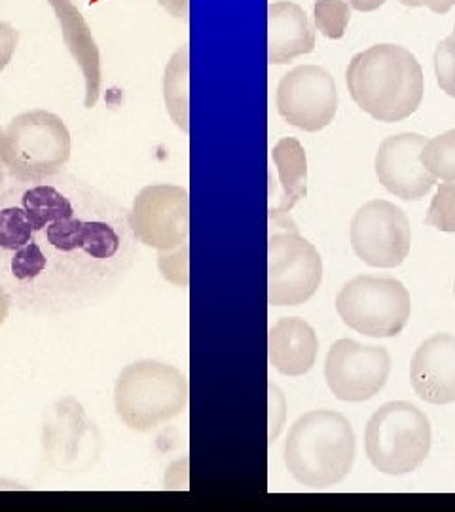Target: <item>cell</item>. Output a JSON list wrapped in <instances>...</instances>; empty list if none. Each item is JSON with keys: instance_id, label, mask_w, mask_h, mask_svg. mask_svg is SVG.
<instances>
[{"instance_id": "cell-22", "label": "cell", "mask_w": 455, "mask_h": 512, "mask_svg": "<svg viewBox=\"0 0 455 512\" xmlns=\"http://www.w3.org/2000/svg\"><path fill=\"white\" fill-rule=\"evenodd\" d=\"M315 27L323 37L340 40L346 35L351 19V10L347 0H315L313 4Z\"/></svg>"}, {"instance_id": "cell-9", "label": "cell", "mask_w": 455, "mask_h": 512, "mask_svg": "<svg viewBox=\"0 0 455 512\" xmlns=\"http://www.w3.org/2000/svg\"><path fill=\"white\" fill-rule=\"evenodd\" d=\"M351 247L370 268H397L412 245L410 220L401 207L387 200H372L351 219Z\"/></svg>"}, {"instance_id": "cell-15", "label": "cell", "mask_w": 455, "mask_h": 512, "mask_svg": "<svg viewBox=\"0 0 455 512\" xmlns=\"http://www.w3.org/2000/svg\"><path fill=\"white\" fill-rule=\"evenodd\" d=\"M410 382L425 403H455V336L440 332L421 342L410 363Z\"/></svg>"}, {"instance_id": "cell-26", "label": "cell", "mask_w": 455, "mask_h": 512, "mask_svg": "<svg viewBox=\"0 0 455 512\" xmlns=\"http://www.w3.org/2000/svg\"><path fill=\"white\" fill-rule=\"evenodd\" d=\"M18 38V31L10 23L0 21V73L10 65L18 48Z\"/></svg>"}, {"instance_id": "cell-24", "label": "cell", "mask_w": 455, "mask_h": 512, "mask_svg": "<svg viewBox=\"0 0 455 512\" xmlns=\"http://www.w3.org/2000/svg\"><path fill=\"white\" fill-rule=\"evenodd\" d=\"M435 74L438 88L455 99V38L440 40L435 50Z\"/></svg>"}, {"instance_id": "cell-3", "label": "cell", "mask_w": 455, "mask_h": 512, "mask_svg": "<svg viewBox=\"0 0 455 512\" xmlns=\"http://www.w3.org/2000/svg\"><path fill=\"white\" fill-rule=\"evenodd\" d=\"M355 461V433L344 414L313 410L294 421L285 444V465L308 488L340 484Z\"/></svg>"}, {"instance_id": "cell-2", "label": "cell", "mask_w": 455, "mask_h": 512, "mask_svg": "<svg viewBox=\"0 0 455 512\" xmlns=\"http://www.w3.org/2000/svg\"><path fill=\"white\" fill-rule=\"evenodd\" d=\"M346 84L355 105L385 124L410 118L425 90L416 55L399 44H376L353 55Z\"/></svg>"}, {"instance_id": "cell-31", "label": "cell", "mask_w": 455, "mask_h": 512, "mask_svg": "<svg viewBox=\"0 0 455 512\" xmlns=\"http://www.w3.org/2000/svg\"><path fill=\"white\" fill-rule=\"evenodd\" d=\"M2 135H4V131L0 129V184L6 183V177H8V169L2 160Z\"/></svg>"}, {"instance_id": "cell-13", "label": "cell", "mask_w": 455, "mask_h": 512, "mask_svg": "<svg viewBox=\"0 0 455 512\" xmlns=\"http://www.w3.org/2000/svg\"><path fill=\"white\" fill-rule=\"evenodd\" d=\"M42 446L55 469H88L99 458L101 437L82 404L65 397L55 404L42 429Z\"/></svg>"}, {"instance_id": "cell-16", "label": "cell", "mask_w": 455, "mask_h": 512, "mask_svg": "<svg viewBox=\"0 0 455 512\" xmlns=\"http://www.w3.org/2000/svg\"><path fill=\"white\" fill-rule=\"evenodd\" d=\"M48 4L54 8L55 19L59 21L63 40L84 74V80H86L84 105L86 109H93L99 99L103 78H101V54L95 38L91 35L90 25L71 0H48Z\"/></svg>"}, {"instance_id": "cell-6", "label": "cell", "mask_w": 455, "mask_h": 512, "mask_svg": "<svg viewBox=\"0 0 455 512\" xmlns=\"http://www.w3.org/2000/svg\"><path fill=\"white\" fill-rule=\"evenodd\" d=\"M364 452L372 467L383 475L414 473L431 452L429 418L416 404H383L366 425Z\"/></svg>"}, {"instance_id": "cell-21", "label": "cell", "mask_w": 455, "mask_h": 512, "mask_svg": "<svg viewBox=\"0 0 455 512\" xmlns=\"http://www.w3.org/2000/svg\"><path fill=\"white\" fill-rule=\"evenodd\" d=\"M419 160L435 179L455 183V129L427 141Z\"/></svg>"}, {"instance_id": "cell-19", "label": "cell", "mask_w": 455, "mask_h": 512, "mask_svg": "<svg viewBox=\"0 0 455 512\" xmlns=\"http://www.w3.org/2000/svg\"><path fill=\"white\" fill-rule=\"evenodd\" d=\"M272 160L279 171V183L283 188L281 202L270 209V217L281 222L294 209V205L302 202L308 194V160L306 150L294 137H283L272 148Z\"/></svg>"}, {"instance_id": "cell-10", "label": "cell", "mask_w": 455, "mask_h": 512, "mask_svg": "<svg viewBox=\"0 0 455 512\" xmlns=\"http://www.w3.org/2000/svg\"><path fill=\"white\" fill-rule=\"evenodd\" d=\"M133 232L146 247L171 251L188 243L190 196L175 184H152L143 188L131 207Z\"/></svg>"}, {"instance_id": "cell-14", "label": "cell", "mask_w": 455, "mask_h": 512, "mask_svg": "<svg viewBox=\"0 0 455 512\" xmlns=\"http://www.w3.org/2000/svg\"><path fill=\"white\" fill-rule=\"evenodd\" d=\"M427 139L419 133H399L383 141L376 152V177L387 192L404 202L423 200L437 179L421 164L419 156Z\"/></svg>"}, {"instance_id": "cell-23", "label": "cell", "mask_w": 455, "mask_h": 512, "mask_svg": "<svg viewBox=\"0 0 455 512\" xmlns=\"http://www.w3.org/2000/svg\"><path fill=\"white\" fill-rule=\"evenodd\" d=\"M425 224L440 232L455 234V183L438 184L437 194L425 217Z\"/></svg>"}, {"instance_id": "cell-33", "label": "cell", "mask_w": 455, "mask_h": 512, "mask_svg": "<svg viewBox=\"0 0 455 512\" xmlns=\"http://www.w3.org/2000/svg\"><path fill=\"white\" fill-rule=\"evenodd\" d=\"M452 37H454V38H455V25H454V35H452Z\"/></svg>"}, {"instance_id": "cell-1", "label": "cell", "mask_w": 455, "mask_h": 512, "mask_svg": "<svg viewBox=\"0 0 455 512\" xmlns=\"http://www.w3.org/2000/svg\"><path fill=\"white\" fill-rule=\"evenodd\" d=\"M137 255L131 211L76 177L0 188V287L16 310H84L114 293Z\"/></svg>"}, {"instance_id": "cell-18", "label": "cell", "mask_w": 455, "mask_h": 512, "mask_svg": "<svg viewBox=\"0 0 455 512\" xmlns=\"http://www.w3.org/2000/svg\"><path fill=\"white\" fill-rule=\"evenodd\" d=\"M268 349L270 363L277 372L283 376H304L315 365L319 340L304 319L283 317L270 329Z\"/></svg>"}, {"instance_id": "cell-8", "label": "cell", "mask_w": 455, "mask_h": 512, "mask_svg": "<svg viewBox=\"0 0 455 512\" xmlns=\"http://www.w3.org/2000/svg\"><path fill=\"white\" fill-rule=\"evenodd\" d=\"M268 302L275 308L300 306L323 281V260L298 232L273 234L268 243Z\"/></svg>"}, {"instance_id": "cell-25", "label": "cell", "mask_w": 455, "mask_h": 512, "mask_svg": "<svg viewBox=\"0 0 455 512\" xmlns=\"http://www.w3.org/2000/svg\"><path fill=\"white\" fill-rule=\"evenodd\" d=\"M158 264L167 281L181 287L188 285V243L171 251H160Z\"/></svg>"}, {"instance_id": "cell-5", "label": "cell", "mask_w": 455, "mask_h": 512, "mask_svg": "<svg viewBox=\"0 0 455 512\" xmlns=\"http://www.w3.org/2000/svg\"><path fill=\"white\" fill-rule=\"evenodd\" d=\"M71 133L48 110L18 114L2 135V160L14 181H40L61 173L71 160Z\"/></svg>"}, {"instance_id": "cell-11", "label": "cell", "mask_w": 455, "mask_h": 512, "mask_svg": "<svg viewBox=\"0 0 455 512\" xmlns=\"http://www.w3.org/2000/svg\"><path fill=\"white\" fill-rule=\"evenodd\" d=\"M391 374L387 349L364 346L355 340H338L328 349L325 380L336 399L364 403L376 397Z\"/></svg>"}, {"instance_id": "cell-29", "label": "cell", "mask_w": 455, "mask_h": 512, "mask_svg": "<svg viewBox=\"0 0 455 512\" xmlns=\"http://www.w3.org/2000/svg\"><path fill=\"white\" fill-rule=\"evenodd\" d=\"M385 0H349V6L357 12H374L382 8Z\"/></svg>"}, {"instance_id": "cell-20", "label": "cell", "mask_w": 455, "mask_h": 512, "mask_svg": "<svg viewBox=\"0 0 455 512\" xmlns=\"http://www.w3.org/2000/svg\"><path fill=\"white\" fill-rule=\"evenodd\" d=\"M190 50L188 42L171 55L164 76V99L171 120L184 133L190 131Z\"/></svg>"}, {"instance_id": "cell-28", "label": "cell", "mask_w": 455, "mask_h": 512, "mask_svg": "<svg viewBox=\"0 0 455 512\" xmlns=\"http://www.w3.org/2000/svg\"><path fill=\"white\" fill-rule=\"evenodd\" d=\"M423 6H427L435 14H448L455 6V0H423Z\"/></svg>"}, {"instance_id": "cell-4", "label": "cell", "mask_w": 455, "mask_h": 512, "mask_svg": "<svg viewBox=\"0 0 455 512\" xmlns=\"http://www.w3.org/2000/svg\"><path fill=\"white\" fill-rule=\"evenodd\" d=\"M188 399L186 376L177 366L158 361L126 366L114 385L116 414L137 433H148L181 416Z\"/></svg>"}, {"instance_id": "cell-32", "label": "cell", "mask_w": 455, "mask_h": 512, "mask_svg": "<svg viewBox=\"0 0 455 512\" xmlns=\"http://www.w3.org/2000/svg\"><path fill=\"white\" fill-rule=\"evenodd\" d=\"M402 6H408V8H421L423 6V0H399Z\"/></svg>"}, {"instance_id": "cell-12", "label": "cell", "mask_w": 455, "mask_h": 512, "mask_svg": "<svg viewBox=\"0 0 455 512\" xmlns=\"http://www.w3.org/2000/svg\"><path fill=\"white\" fill-rule=\"evenodd\" d=\"M275 105L292 128L317 133L330 126L338 112L336 82L323 67H294L279 80Z\"/></svg>"}, {"instance_id": "cell-7", "label": "cell", "mask_w": 455, "mask_h": 512, "mask_svg": "<svg viewBox=\"0 0 455 512\" xmlns=\"http://www.w3.org/2000/svg\"><path fill=\"white\" fill-rule=\"evenodd\" d=\"M336 311L349 329L370 338H393L410 321L412 298L395 277L357 275L336 296Z\"/></svg>"}, {"instance_id": "cell-27", "label": "cell", "mask_w": 455, "mask_h": 512, "mask_svg": "<svg viewBox=\"0 0 455 512\" xmlns=\"http://www.w3.org/2000/svg\"><path fill=\"white\" fill-rule=\"evenodd\" d=\"M165 10L175 16V18H188V10H190V0H158Z\"/></svg>"}, {"instance_id": "cell-30", "label": "cell", "mask_w": 455, "mask_h": 512, "mask_svg": "<svg viewBox=\"0 0 455 512\" xmlns=\"http://www.w3.org/2000/svg\"><path fill=\"white\" fill-rule=\"evenodd\" d=\"M10 308H12V304H10L8 296L4 293V289L0 287V327L4 325V321H6L8 313H10Z\"/></svg>"}, {"instance_id": "cell-17", "label": "cell", "mask_w": 455, "mask_h": 512, "mask_svg": "<svg viewBox=\"0 0 455 512\" xmlns=\"http://www.w3.org/2000/svg\"><path fill=\"white\" fill-rule=\"evenodd\" d=\"M315 50V31L306 10L294 2H273L268 8V61L285 65Z\"/></svg>"}]
</instances>
